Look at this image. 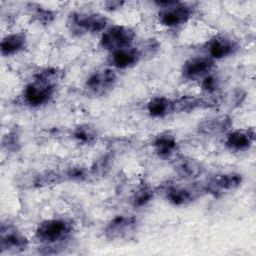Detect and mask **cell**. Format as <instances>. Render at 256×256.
Wrapping results in <instances>:
<instances>
[{
    "label": "cell",
    "mask_w": 256,
    "mask_h": 256,
    "mask_svg": "<svg viewBox=\"0 0 256 256\" xmlns=\"http://www.w3.org/2000/svg\"><path fill=\"white\" fill-rule=\"evenodd\" d=\"M151 145L154 153L160 159L173 161L178 155H180L179 144L176 136L169 131L157 134L153 138Z\"/></svg>",
    "instance_id": "cell-14"
},
{
    "label": "cell",
    "mask_w": 256,
    "mask_h": 256,
    "mask_svg": "<svg viewBox=\"0 0 256 256\" xmlns=\"http://www.w3.org/2000/svg\"><path fill=\"white\" fill-rule=\"evenodd\" d=\"M109 19L97 12H70L66 19V27L69 32L81 37L86 34L104 32L109 27Z\"/></svg>",
    "instance_id": "cell-2"
},
{
    "label": "cell",
    "mask_w": 256,
    "mask_h": 256,
    "mask_svg": "<svg viewBox=\"0 0 256 256\" xmlns=\"http://www.w3.org/2000/svg\"><path fill=\"white\" fill-rule=\"evenodd\" d=\"M141 60H148L153 58L160 49V44L155 38H148L142 40L136 46Z\"/></svg>",
    "instance_id": "cell-26"
},
{
    "label": "cell",
    "mask_w": 256,
    "mask_h": 256,
    "mask_svg": "<svg viewBox=\"0 0 256 256\" xmlns=\"http://www.w3.org/2000/svg\"><path fill=\"white\" fill-rule=\"evenodd\" d=\"M124 5L123 1H117V0H113V1H107L104 3L105 9L108 11H115L119 8H121Z\"/></svg>",
    "instance_id": "cell-30"
},
{
    "label": "cell",
    "mask_w": 256,
    "mask_h": 256,
    "mask_svg": "<svg viewBox=\"0 0 256 256\" xmlns=\"http://www.w3.org/2000/svg\"><path fill=\"white\" fill-rule=\"evenodd\" d=\"M155 195V190L149 185H142L136 189L131 197V203L135 208L146 206L152 201Z\"/></svg>",
    "instance_id": "cell-24"
},
{
    "label": "cell",
    "mask_w": 256,
    "mask_h": 256,
    "mask_svg": "<svg viewBox=\"0 0 256 256\" xmlns=\"http://www.w3.org/2000/svg\"><path fill=\"white\" fill-rule=\"evenodd\" d=\"M74 231V224L67 218H51L40 222L35 230V238L44 249L60 248Z\"/></svg>",
    "instance_id": "cell-1"
},
{
    "label": "cell",
    "mask_w": 256,
    "mask_h": 256,
    "mask_svg": "<svg viewBox=\"0 0 256 256\" xmlns=\"http://www.w3.org/2000/svg\"><path fill=\"white\" fill-rule=\"evenodd\" d=\"M113 164V155L110 153L103 154L95 160V162L90 167L91 177H103L111 169Z\"/></svg>",
    "instance_id": "cell-25"
},
{
    "label": "cell",
    "mask_w": 256,
    "mask_h": 256,
    "mask_svg": "<svg viewBox=\"0 0 256 256\" xmlns=\"http://www.w3.org/2000/svg\"><path fill=\"white\" fill-rule=\"evenodd\" d=\"M64 77V70L58 68V67H44L36 71L33 75V79L40 80L55 86H58V84L62 81Z\"/></svg>",
    "instance_id": "cell-23"
},
{
    "label": "cell",
    "mask_w": 256,
    "mask_h": 256,
    "mask_svg": "<svg viewBox=\"0 0 256 256\" xmlns=\"http://www.w3.org/2000/svg\"><path fill=\"white\" fill-rule=\"evenodd\" d=\"M158 7L157 18L159 23L166 28H178L191 20L195 8L187 3L176 0L156 1Z\"/></svg>",
    "instance_id": "cell-3"
},
{
    "label": "cell",
    "mask_w": 256,
    "mask_h": 256,
    "mask_svg": "<svg viewBox=\"0 0 256 256\" xmlns=\"http://www.w3.org/2000/svg\"><path fill=\"white\" fill-rule=\"evenodd\" d=\"M174 113H190L199 109H210L217 106V100H213L211 96H195L183 95L173 99Z\"/></svg>",
    "instance_id": "cell-17"
},
{
    "label": "cell",
    "mask_w": 256,
    "mask_h": 256,
    "mask_svg": "<svg viewBox=\"0 0 256 256\" xmlns=\"http://www.w3.org/2000/svg\"><path fill=\"white\" fill-rule=\"evenodd\" d=\"M172 165L175 173L181 179L187 181H192L198 178L205 171L204 165L198 159L191 156H185L182 154L178 155L172 161Z\"/></svg>",
    "instance_id": "cell-15"
},
{
    "label": "cell",
    "mask_w": 256,
    "mask_h": 256,
    "mask_svg": "<svg viewBox=\"0 0 256 256\" xmlns=\"http://www.w3.org/2000/svg\"><path fill=\"white\" fill-rule=\"evenodd\" d=\"M164 198L173 206L188 205L205 194L203 184H175L168 183L162 188Z\"/></svg>",
    "instance_id": "cell-6"
},
{
    "label": "cell",
    "mask_w": 256,
    "mask_h": 256,
    "mask_svg": "<svg viewBox=\"0 0 256 256\" xmlns=\"http://www.w3.org/2000/svg\"><path fill=\"white\" fill-rule=\"evenodd\" d=\"M243 182V176L237 172L216 174L203 183L204 192L214 197L222 196L226 193L238 189Z\"/></svg>",
    "instance_id": "cell-8"
},
{
    "label": "cell",
    "mask_w": 256,
    "mask_h": 256,
    "mask_svg": "<svg viewBox=\"0 0 256 256\" xmlns=\"http://www.w3.org/2000/svg\"><path fill=\"white\" fill-rule=\"evenodd\" d=\"M71 136L77 144L81 146H89L97 141L99 137V131L95 126L84 123L75 126L72 130Z\"/></svg>",
    "instance_id": "cell-21"
},
{
    "label": "cell",
    "mask_w": 256,
    "mask_h": 256,
    "mask_svg": "<svg viewBox=\"0 0 256 256\" xmlns=\"http://www.w3.org/2000/svg\"><path fill=\"white\" fill-rule=\"evenodd\" d=\"M239 49L236 40L225 34H217L211 37L205 46L206 56L212 60H221L234 55Z\"/></svg>",
    "instance_id": "cell-12"
},
{
    "label": "cell",
    "mask_w": 256,
    "mask_h": 256,
    "mask_svg": "<svg viewBox=\"0 0 256 256\" xmlns=\"http://www.w3.org/2000/svg\"><path fill=\"white\" fill-rule=\"evenodd\" d=\"M141 61L136 46H129L112 51L108 55L107 62L114 70H125L134 67Z\"/></svg>",
    "instance_id": "cell-16"
},
{
    "label": "cell",
    "mask_w": 256,
    "mask_h": 256,
    "mask_svg": "<svg viewBox=\"0 0 256 256\" xmlns=\"http://www.w3.org/2000/svg\"><path fill=\"white\" fill-rule=\"evenodd\" d=\"M26 8L31 18H33L39 24H50L56 18V13L53 10L43 7L37 3H28Z\"/></svg>",
    "instance_id": "cell-22"
},
{
    "label": "cell",
    "mask_w": 256,
    "mask_h": 256,
    "mask_svg": "<svg viewBox=\"0 0 256 256\" xmlns=\"http://www.w3.org/2000/svg\"><path fill=\"white\" fill-rule=\"evenodd\" d=\"M21 146L20 133L18 129H12L4 135L2 139V147L10 152H16Z\"/></svg>",
    "instance_id": "cell-28"
},
{
    "label": "cell",
    "mask_w": 256,
    "mask_h": 256,
    "mask_svg": "<svg viewBox=\"0 0 256 256\" xmlns=\"http://www.w3.org/2000/svg\"><path fill=\"white\" fill-rule=\"evenodd\" d=\"M57 86L33 79L22 90L21 99L25 106L29 108H40L51 102Z\"/></svg>",
    "instance_id": "cell-4"
},
{
    "label": "cell",
    "mask_w": 256,
    "mask_h": 256,
    "mask_svg": "<svg viewBox=\"0 0 256 256\" xmlns=\"http://www.w3.org/2000/svg\"><path fill=\"white\" fill-rule=\"evenodd\" d=\"M256 132L253 127L231 129L225 134L224 146L233 153L245 152L255 143Z\"/></svg>",
    "instance_id": "cell-13"
},
{
    "label": "cell",
    "mask_w": 256,
    "mask_h": 256,
    "mask_svg": "<svg viewBox=\"0 0 256 256\" xmlns=\"http://www.w3.org/2000/svg\"><path fill=\"white\" fill-rule=\"evenodd\" d=\"M232 118L227 114H219L210 116L199 122L197 126L198 133L206 136H215L226 134L232 129Z\"/></svg>",
    "instance_id": "cell-18"
},
{
    "label": "cell",
    "mask_w": 256,
    "mask_h": 256,
    "mask_svg": "<svg viewBox=\"0 0 256 256\" xmlns=\"http://www.w3.org/2000/svg\"><path fill=\"white\" fill-rule=\"evenodd\" d=\"M201 89L208 95L215 93L220 87V80L217 76L210 73L200 81Z\"/></svg>",
    "instance_id": "cell-29"
},
{
    "label": "cell",
    "mask_w": 256,
    "mask_h": 256,
    "mask_svg": "<svg viewBox=\"0 0 256 256\" xmlns=\"http://www.w3.org/2000/svg\"><path fill=\"white\" fill-rule=\"evenodd\" d=\"M146 110L152 118H164L174 114V101L165 96H155L148 101Z\"/></svg>",
    "instance_id": "cell-20"
},
{
    "label": "cell",
    "mask_w": 256,
    "mask_h": 256,
    "mask_svg": "<svg viewBox=\"0 0 256 256\" xmlns=\"http://www.w3.org/2000/svg\"><path fill=\"white\" fill-rule=\"evenodd\" d=\"M65 180L74 181V182H84L87 181L90 177V169L82 165H72L68 167L63 172Z\"/></svg>",
    "instance_id": "cell-27"
},
{
    "label": "cell",
    "mask_w": 256,
    "mask_h": 256,
    "mask_svg": "<svg viewBox=\"0 0 256 256\" xmlns=\"http://www.w3.org/2000/svg\"><path fill=\"white\" fill-rule=\"evenodd\" d=\"M135 37V31L128 26L110 25L104 32H102L99 46L101 49L110 53L121 48L132 46Z\"/></svg>",
    "instance_id": "cell-5"
},
{
    "label": "cell",
    "mask_w": 256,
    "mask_h": 256,
    "mask_svg": "<svg viewBox=\"0 0 256 256\" xmlns=\"http://www.w3.org/2000/svg\"><path fill=\"white\" fill-rule=\"evenodd\" d=\"M27 35L24 31L12 32L5 35L0 44L1 55L9 57L23 51L27 46Z\"/></svg>",
    "instance_id": "cell-19"
},
{
    "label": "cell",
    "mask_w": 256,
    "mask_h": 256,
    "mask_svg": "<svg viewBox=\"0 0 256 256\" xmlns=\"http://www.w3.org/2000/svg\"><path fill=\"white\" fill-rule=\"evenodd\" d=\"M118 76L114 69L104 68L92 72L85 81V89L94 96H104L116 86Z\"/></svg>",
    "instance_id": "cell-7"
},
{
    "label": "cell",
    "mask_w": 256,
    "mask_h": 256,
    "mask_svg": "<svg viewBox=\"0 0 256 256\" xmlns=\"http://www.w3.org/2000/svg\"><path fill=\"white\" fill-rule=\"evenodd\" d=\"M138 219L133 215H117L104 227V235L108 240H122L130 238L138 229Z\"/></svg>",
    "instance_id": "cell-10"
},
{
    "label": "cell",
    "mask_w": 256,
    "mask_h": 256,
    "mask_svg": "<svg viewBox=\"0 0 256 256\" xmlns=\"http://www.w3.org/2000/svg\"><path fill=\"white\" fill-rule=\"evenodd\" d=\"M215 61L208 56H193L187 59L181 68V75L186 81H201L213 72Z\"/></svg>",
    "instance_id": "cell-11"
},
{
    "label": "cell",
    "mask_w": 256,
    "mask_h": 256,
    "mask_svg": "<svg viewBox=\"0 0 256 256\" xmlns=\"http://www.w3.org/2000/svg\"><path fill=\"white\" fill-rule=\"evenodd\" d=\"M29 246V239L16 226L2 223L0 228V251L2 254H16L25 251Z\"/></svg>",
    "instance_id": "cell-9"
}]
</instances>
